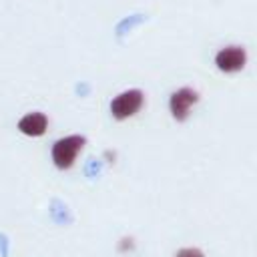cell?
<instances>
[{
  "label": "cell",
  "mask_w": 257,
  "mask_h": 257,
  "mask_svg": "<svg viewBox=\"0 0 257 257\" xmlns=\"http://www.w3.org/2000/svg\"><path fill=\"white\" fill-rule=\"evenodd\" d=\"M46 126H48V118L46 114L42 112H30L26 116H22L18 120V131L28 135V137H40L46 133Z\"/></svg>",
  "instance_id": "5b68a950"
},
{
  "label": "cell",
  "mask_w": 257,
  "mask_h": 257,
  "mask_svg": "<svg viewBox=\"0 0 257 257\" xmlns=\"http://www.w3.org/2000/svg\"><path fill=\"white\" fill-rule=\"evenodd\" d=\"M175 257H205V253L199 247H183L177 251Z\"/></svg>",
  "instance_id": "8992f818"
},
{
  "label": "cell",
  "mask_w": 257,
  "mask_h": 257,
  "mask_svg": "<svg viewBox=\"0 0 257 257\" xmlns=\"http://www.w3.org/2000/svg\"><path fill=\"white\" fill-rule=\"evenodd\" d=\"M197 102H199V92L195 88H191V86L177 88L169 98V108H171L173 118L179 120V122L187 120V116L191 112V106L197 104Z\"/></svg>",
  "instance_id": "3957f363"
},
{
  "label": "cell",
  "mask_w": 257,
  "mask_h": 257,
  "mask_svg": "<svg viewBox=\"0 0 257 257\" xmlns=\"http://www.w3.org/2000/svg\"><path fill=\"white\" fill-rule=\"evenodd\" d=\"M247 62V50L239 44L221 48L215 54V64L221 72H239Z\"/></svg>",
  "instance_id": "277c9868"
},
{
  "label": "cell",
  "mask_w": 257,
  "mask_h": 257,
  "mask_svg": "<svg viewBox=\"0 0 257 257\" xmlns=\"http://www.w3.org/2000/svg\"><path fill=\"white\" fill-rule=\"evenodd\" d=\"M84 143H86V139L80 135H68V137L58 139L52 145V163L58 169H70L74 165L78 153L82 151Z\"/></svg>",
  "instance_id": "6da1fadb"
},
{
  "label": "cell",
  "mask_w": 257,
  "mask_h": 257,
  "mask_svg": "<svg viewBox=\"0 0 257 257\" xmlns=\"http://www.w3.org/2000/svg\"><path fill=\"white\" fill-rule=\"evenodd\" d=\"M145 102V94L143 90L139 88H128V90H122L120 94H116L112 100H110V112L116 120H124L133 114H137L141 110Z\"/></svg>",
  "instance_id": "7a4b0ae2"
},
{
  "label": "cell",
  "mask_w": 257,
  "mask_h": 257,
  "mask_svg": "<svg viewBox=\"0 0 257 257\" xmlns=\"http://www.w3.org/2000/svg\"><path fill=\"white\" fill-rule=\"evenodd\" d=\"M135 247V241H133V237H124L120 243H118V251H131Z\"/></svg>",
  "instance_id": "52a82bcc"
}]
</instances>
